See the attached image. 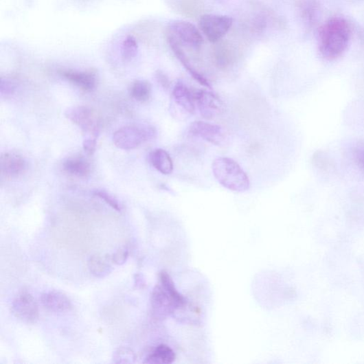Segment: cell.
<instances>
[{
    "label": "cell",
    "instance_id": "cell-16",
    "mask_svg": "<svg viewBox=\"0 0 364 364\" xmlns=\"http://www.w3.org/2000/svg\"><path fill=\"white\" fill-rule=\"evenodd\" d=\"M71 84L85 91H92L96 86V76L92 71L63 70L60 72Z\"/></svg>",
    "mask_w": 364,
    "mask_h": 364
},
{
    "label": "cell",
    "instance_id": "cell-17",
    "mask_svg": "<svg viewBox=\"0 0 364 364\" xmlns=\"http://www.w3.org/2000/svg\"><path fill=\"white\" fill-rule=\"evenodd\" d=\"M112 264H113L112 256L95 254L89 261V269L93 275L103 278L111 273Z\"/></svg>",
    "mask_w": 364,
    "mask_h": 364
},
{
    "label": "cell",
    "instance_id": "cell-3",
    "mask_svg": "<svg viewBox=\"0 0 364 364\" xmlns=\"http://www.w3.org/2000/svg\"><path fill=\"white\" fill-rule=\"evenodd\" d=\"M160 285L153 290L151 297L152 307L155 313H171L185 304V299L176 289L174 282L165 271L159 274Z\"/></svg>",
    "mask_w": 364,
    "mask_h": 364
},
{
    "label": "cell",
    "instance_id": "cell-4",
    "mask_svg": "<svg viewBox=\"0 0 364 364\" xmlns=\"http://www.w3.org/2000/svg\"><path fill=\"white\" fill-rule=\"evenodd\" d=\"M155 127L148 125L130 126L117 130L113 136L115 146L121 150L137 148L157 136Z\"/></svg>",
    "mask_w": 364,
    "mask_h": 364
},
{
    "label": "cell",
    "instance_id": "cell-5",
    "mask_svg": "<svg viewBox=\"0 0 364 364\" xmlns=\"http://www.w3.org/2000/svg\"><path fill=\"white\" fill-rule=\"evenodd\" d=\"M233 19L227 15L207 14L199 19V27L212 43H217L229 31Z\"/></svg>",
    "mask_w": 364,
    "mask_h": 364
},
{
    "label": "cell",
    "instance_id": "cell-11",
    "mask_svg": "<svg viewBox=\"0 0 364 364\" xmlns=\"http://www.w3.org/2000/svg\"><path fill=\"white\" fill-rule=\"evenodd\" d=\"M172 96L177 117L187 116L194 113L196 103L194 93L182 80H179L175 84Z\"/></svg>",
    "mask_w": 364,
    "mask_h": 364
},
{
    "label": "cell",
    "instance_id": "cell-2",
    "mask_svg": "<svg viewBox=\"0 0 364 364\" xmlns=\"http://www.w3.org/2000/svg\"><path fill=\"white\" fill-rule=\"evenodd\" d=\"M212 171L218 183L233 192H244L250 188V180L244 170L229 157H218L212 164Z\"/></svg>",
    "mask_w": 364,
    "mask_h": 364
},
{
    "label": "cell",
    "instance_id": "cell-25",
    "mask_svg": "<svg viewBox=\"0 0 364 364\" xmlns=\"http://www.w3.org/2000/svg\"><path fill=\"white\" fill-rule=\"evenodd\" d=\"M134 359V354L130 350L120 349L115 352L113 359H115V363H133Z\"/></svg>",
    "mask_w": 364,
    "mask_h": 364
},
{
    "label": "cell",
    "instance_id": "cell-21",
    "mask_svg": "<svg viewBox=\"0 0 364 364\" xmlns=\"http://www.w3.org/2000/svg\"><path fill=\"white\" fill-rule=\"evenodd\" d=\"M151 84L146 80H136L130 90V95L139 102H146L151 95Z\"/></svg>",
    "mask_w": 364,
    "mask_h": 364
},
{
    "label": "cell",
    "instance_id": "cell-20",
    "mask_svg": "<svg viewBox=\"0 0 364 364\" xmlns=\"http://www.w3.org/2000/svg\"><path fill=\"white\" fill-rule=\"evenodd\" d=\"M176 359L174 352L168 345H160L146 358L145 363L151 364H170Z\"/></svg>",
    "mask_w": 364,
    "mask_h": 364
},
{
    "label": "cell",
    "instance_id": "cell-27",
    "mask_svg": "<svg viewBox=\"0 0 364 364\" xmlns=\"http://www.w3.org/2000/svg\"><path fill=\"white\" fill-rule=\"evenodd\" d=\"M97 146V136L91 135L87 137L83 144V148L88 155H93L95 152Z\"/></svg>",
    "mask_w": 364,
    "mask_h": 364
},
{
    "label": "cell",
    "instance_id": "cell-23",
    "mask_svg": "<svg viewBox=\"0 0 364 364\" xmlns=\"http://www.w3.org/2000/svg\"><path fill=\"white\" fill-rule=\"evenodd\" d=\"M137 44L136 39L133 36H128L126 38L122 47V56L126 60L134 58L137 53Z\"/></svg>",
    "mask_w": 364,
    "mask_h": 364
},
{
    "label": "cell",
    "instance_id": "cell-12",
    "mask_svg": "<svg viewBox=\"0 0 364 364\" xmlns=\"http://www.w3.org/2000/svg\"><path fill=\"white\" fill-rule=\"evenodd\" d=\"M296 10L304 25L312 29L318 23L321 15V7L317 0H298Z\"/></svg>",
    "mask_w": 364,
    "mask_h": 364
},
{
    "label": "cell",
    "instance_id": "cell-10",
    "mask_svg": "<svg viewBox=\"0 0 364 364\" xmlns=\"http://www.w3.org/2000/svg\"><path fill=\"white\" fill-rule=\"evenodd\" d=\"M196 106L202 117L213 119L224 111V104L214 93L205 90L194 91Z\"/></svg>",
    "mask_w": 364,
    "mask_h": 364
},
{
    "label": "cell",
    "instance_id": "cell-6",
    "mask_svg": "<svg viewBox=\"0 0 364 364\" xmlns=\"http://www.w3.org/2000/svg\"><path fill=\"white\" fill-rule=\"evenodd\" d=\"M168 35L175 38L182 46L198 48L204 43L203 36L196 27L182 20H177L170 25Z\"/></svg>",
    "mask_w": 364,
    "mask_h": 364
},
{
    "label": "cell",
    "instance_id": "cell-7",
    "mask_svg": "<svg viewBox=\"0 0 364 364\" xmlns=\"http://www.w3.org/2000/svg\"><path fill=\"white\" fill-rule=\"evenodd\" d=\"M189 133L216 146H225L229 141L228 134L223 128L204 121H195L192 123L189 127Z\"/></svg>",
    "mask_w": 364,
    "mask_h": 364
},
{
    "label": "cell",
    "instance_id": "cell-29",
    "mask_svg": "<svg viewBox=\"0 0 364 364\" xmlns=\"http://www.w3.org/2000/svg\"><path fill=\"white\" fill-rule=\"evenodd\" d=\"M156 77L158 82L161 87L165 89H168L170 87V80L166 73H164L163 71H158L156 73Z\"/></svg>",
    "mask_w": 364,
    "mask_h": 364
},
{
    "label": "cell",
    "instance_id": "cell-14",
    "mask_svg": "<svg viewBox=\"0 0 364 364\" xmlns=\"http://www.w3.org/2000/svg\"><path fill=\"white\" fill-rule=\"evenodd\" d=\"M0 168H1L2 174L6 178H16L25 172L26 161L22 156L18 154L6 152L2 155Z\"/></svg>",
    "mask_w": 364,
    "mask_h": 364
},
{
    "label": "cell",
    "instance_id": "cell-19",
    "mask_svg": "<svg viewBox=\"0 0 364 364\" xmlns=\"http://www.w3.org/2000/svg\"><path fill=\"white\" fill-rule=\"evenodd\" d=\"M63 166L67 173L78 177H86L91 172L89 161L82 157L69 158L65 161Z\"/></svg>",
    "mask_w": 364,
    "mask_h": 364
},
{
    "label": "cell",
    "instance_id": "cell-15",
    "mask_svg": "<svg viewBox=\"0 0 364 364\" xmlns=\"http://www.w3.org/2000/svg\"><path fill=\"white\" fill-rule=\"evenodd\" d=\"M168 41L171 47L172 52L180 60V62L185 67L192 76L199 83L201 86L212 89L210 84L209 83L207 78L198 73L191 65L190 60L185 53L182 45L179 43L175 38L172 36L168 35Z\"/></svg>",
    "mask_w": 364,
    "mask_h": 364
},
{
    "label": "cell",
    "instance_id": "cell-22",
    "mask_svg": "<svg viewBox=\"0 0 364 364\" xmlns=\"http://www.w3.org/2000/svg\"><path fill=\"white\" fill-rule=\"evenodd\" d=\"M222 46L223 47H218L215 51V60L218 67L225 69L231 64L234 55L231 50L224 45Z\"/></svg>",
    "mask_w": 364,
    "mask_h": 364
},
{
    "label": "cell",
    "instance_id": "cell-13",
    "mask_svg": "<svg viewBox=\"0 0 364 364\" xmlns=\"http://www.w3.org/2000/svg\"><path fill=\"white\" fill-rule=\"evenodd\" d=\"M41 302L46 310L54 313L69 312L72 308L71 302L67 295L56 291L43 294Z\"/></svg>",
    "mask_w": 364,
    "mask_h": 364
},
{
    "label": "cell",
    "instance_id": "cell-26",
    "mask_svg": "<svg viewBox=\"0 0 364 364\" xmlns=\"http://www.w3.org/2000/svg\"><path fill=\"white\" fill-rule=\"evenodd\" d=\"M129 257V251L126 248H121L112 256L113 264L122 266L126 264Z\"/></svg>",
    "mask_w": 364,
    "mask_h": 364
},
{
    "label": "cell",
    "instance_id": "cell-18",
    "mask_svg": "<svg viewBox=\"0 0 364 364\" xmlns=\"http://www.w3.org/2000/svg\"><path fill=\"white\" fill-rule=\"evenodd\" d=\"M152 166L160 173L165 175L172 174L174 169L172 159L169 153L163 149H156L150 155Z\"/></svg>",
    "mask_w": 364,
    "mask_h": 364
},
{
    "label": "cell",
    "instance_id": "cell-28",
    "mask_svg": "<svg viewBox=\"0 0 364 364\" xmlns=\"http://www.w3.org/2000/svg\"><path fill=\"white\" fill-rule=\"evenodd\" d=\"M16 87L14 84L7 79L1 80V87H0V92L2 95L9 96L14 93Z\"/></svg>",
    "mask_w": 364,
    "mask_h": 364
},
{
    "label": "cell",
    "instance_id": "cell-9",
    "mask_svg": "<svg viewBox=\"0 0 364 364\" xmlns=\"http://www.w3.org/2000/svg\"><path fill=\"white\" fill-rule=\"evenodd\" d=\"M14 315L27 323H35L38 319V308L34 297L27 291L17 294L12 304Z\"/></svg>",
    "mask_w": 364,
    "mask_h": 364
},
{
    "label": "cell",
    "instance_id": "cell-24",
    "mask_svg": "<svg viewBox=\"0 0 364 364\" xmlns=\"http://www.w3.org/2000/svg\"><path fill=\"white\" fill-rule=\"evenodd\" d=\"M95 196L104 200L107 205L115 209L117 212H120L122 211V206H121L118 200L111 195L110 193L104 190H95L93 192Z\"/></svg>",
    "mask_w": 364,
    "mask_h": 364
},
{
    "label": "cell",
    "instance_id": "cell-1",
    "mask_svg": "<svg viewBox=\"0 0 364 364\" xmlns=\"http://www.w3.org/2000/svg\"><path fill=\"white\" fill-rule=\"evenodd\" d=\"M352 27L348 20L334 17L323 24L318 32L320 54L327 60H335L345 53L351 41Z\"/></svg>",
    "mask_w": 364,
    "mask_h": 364
},
{
    "label": "cell",
    "instance_id": "cell-8",
    "mask_svg": "<svg viewBox=\"0 0 364 364\" xmlns=\"http://www.w3.org/2000/svg\"><path fill=\"white\" fill-rule=\"evenodd\" d=\"M65 115L85 132L96 136L99 133L100 120L97 113L91 108L72 107L66 111Z\"/></svg>",
    "mask_w": 364,
    "mask_h": 364
}]
</instances>
